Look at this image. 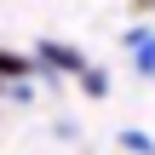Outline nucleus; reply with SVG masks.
Listing matches in <instances>:
<instances>
[{
    "instance_id": "obj_3",
    "label": "nucleus",
    "mask_w": 155,
    "mask_h": 155,
    "mask_svg": "<svg viewBox=\"0 0 155 155\" xmlns=\"http://www.w3.org/2000/svg\"><path fill=\"white\" fill-rule=\"evenodd\" d=\"M81 81H86V92H92V98H104V75H98V69H92V63H86V69H81Z\"/></svg>"
},
{
    "instance_id": "obj_4",
    "label": "nucleus",
    "mask_w": 155,
    "mask_h": 155,
    "mask_svg": "<svg viewBox=\"0 0 155 155\" xmlns=\"http://www.w3.org/2000/svg\"><path fill=\"white\" fill-rule=\"evenodd\" d=\"M121 144H127V150H138V155H150V138H144V132H121Z\"/></svg>"
},
{
    "instance_id": "obj_1",
    "label": "nucleus",
    "mask_w": 155,
    "mask_h": 155,
    "mask_svg": "<svg viewBox=\"0 0 155 155\" xmlns=\"http://www.w3.org/2000/svg\"><path fill=\"white\" fill-rule=\"evenodd\" d=\"M40 58H46V63H58L63 75H81V69H86V58H81V52H69V46H58V40H40Z\"/></svg>"
},
{
    "instance_id": "obj_2",
    "label": "nucleus",
    "mask_w": 155,
    "mask_h": 155,
    "mask_svg": "<svg viewBox=\"0 0 155 155\" xmlns=\"http://www.w3.org/2000/svg\"><path fill=\"white\" fill-rule=\"evenodd\" d=\"M35 75V58H17V52H0V81H23Z\"/></svg>"
}]
</instances>
